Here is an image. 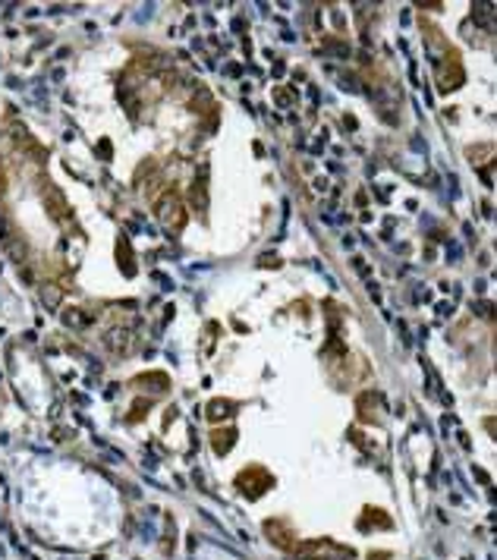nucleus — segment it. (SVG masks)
Listing matches in <instances>:
<instances>
[{
	"label": "nucleus",
	"mask_w": 497,
	"mask_h": 560,
	"mask_svg": "<svg viewBox=\"0 0 497 560\" xmlns=\"http://www.w3.org/2000/svg\"><path fill=\"white\" fill-rule=\"evenodd\" d=\"M126 343H129V333H126V330H110V333H104V347H107L110 353H123Z\"/></svg>",
	"instance_id": "f257e3e1"
},
{
	"label": "nucleus",
	"mask_w": 497,
	"mask_h": 560,
	"mask_svg": "<svg viewBox=\"0 0 497 560\" xmlns=\"http://www.w3.org/2000/svg\"><path fill=\"white\" fill-rule=\"evenodd\" d=\"M44 302L47 305H57V290H44Z\"/></svg>",
	"instance_id": "f03ea898"
}]
</instances>
